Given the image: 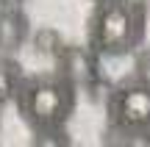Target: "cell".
<instances>
[{
    "label": "cell",
    "mask_w": 150,
    "mask_h": 147,
    "mask_svg": "<svg viewBox=\"0 0 150 147\" xmlns=\"http://www.w3.org/2000/svg\"><path fill=\"white\" fill-rule=\"evenodd\" d=\"M142 139H145V144L150 147V128H147V131H145V136H142Z\"/></svg>",
    "instance_id": "obj_13"
},
{
    "label": "cell",
    "mask_w": 150,
    "mask_h": 147,
    "mask_svg": "<svg viewBox=\"0 0 150 147\" xmlns=\"http://www.w3.org/2000/svg\"><path fill=\"white\" fill-rule=\"evenodd\" d=\"M64 44L67 42L61 39V33L53 31V28H39V31L33 33V47L42 56H47V58H56V53H59Z\"/></svg>",
    "instance_id": "obj_9"
},
{
    "label": "cell",
    "mask_w": 150,
    "mask_h": 147,
    "mask_svg": "<svg viewBox=\"0 0 150 147\" xmlns=\"http://www.w3.org/2000/svg\"><path fill=\"white\" fill-rule=\"evenodd\" d=\"M22 78H25V72H22L20 61L11 53H0V108L17 97Z\"/></svg>",
    "instance_id": "obj_6"
},
{
    "label": "cell",
    "mask_w": 150,
    "mask_h": 147,
    "mask_svg": "<svg viewBox=\"0 0 150 147\" xmlns=\"http://www.w3.org/2000/svg\"><path fill=\"white\" fill-rule=\"evenodd\" d=\"M92 3H97V0H92Z\"/></svg>",
    "instance_id": "obj_14"
},
{
    "label": "cell",
    "mask_w": 150,
    "mask_h": 147,
    "mask_svg": "<svg viewBox=\"0 0 150 147\" xmlns=\"http://www.w3.org/2000/svg\"><path fill=\"white\" fill-rule=\"evenodd\" d=\"M136 139H142L136 131L120 125V122H111V120H108V125L103 128V133H100L103 147H134Z\"/></svg>",
    "instance_id": "obj_7"
},
{
    "label": "cell",
    "mask_w": 150,
    "mask_h": 147,
    "mask_svg": "<svg viewBox=\"0 0 150 147\" xmlns=\"http://www.w3.org/2000/svg\"><path fill=\"white\" fill-rule=\"evenodd\" d=\"M134 78L139 83L150 86V47L136 50V58H134Z\"/></svg>",
    "instance_id": "obj_10"
},
{
    "label": "cell",
    "mask_w": 150,
    "mask_h": 147,
    "mask_svg": "<svg viewBox=\"0 0 150 147\" xmlns=\"http://www.w3.org/2000/svg\"><path fill=\"white\" fill-rule=\"evenodd\" d=\"M75 97H78V86L59 70H53L39 72V75H25L14 103L20 117L28 122V128L39 131V128L64 125L75 111Z\"/></svg>",
    "instance_id": "obj_1"
},
{
    "label": "cell",
    "mask_w": 150,
    "mask_h": 147,
    "mask_svg": "<svg viewBox=\"0 0 150 147\" xmlns=\"http://www.w3.org/2000/svg\"><path fill=\"white\" fill-rule=\"evenodd\" d=\"M56 70L78 86V92H86L95 81H100V53L89 44H64L56 53Z\"/></svg>",
    "instance_id": "obj_4"
},
{
    "label": "cell",
    "mask_w": 150,
    "mask_h": 147,
    "mask_svg": "<svg viewBox=\"0 0 150 147\" xmlns=\"http://www.w3.org/2000/svg\"><path fill=\"white\" fill-rule=\"evenodd\" d=\"M28 147H72V142L67 136L64 125H59V128H39V131H33Z\"/></svg>",
    "instance_id": "obj_8"
},
{
    "label": "cell",
    "mask_w": 150,
    "mask_h": 147,
    "mask_svg": "<svg viewBox=\"0 0 150 147\" xmlns=\"http://www.w3.org/2000/svg\"><path fill=\"white\" fill-rule=\"evenodd\" d=\"M0 3H3V6H20L22 0H0Z\"/></svg>",
    "instance_id": "obj_11"
},
{
    "label": "cell",
    "mask_w": 150,
    "mask_h": 147,
    "mask_svg": "<svg viewBox=\"0 0 150 147\" xmlns=\"http://www.w3.org/2000/svg\"><path fill=\"white\" fill-rule=\"evenodd\" d=\"M106 108L111 122H120L145 136V131L150 128V86L139 83L136 78H131L128 83H117Z\"/></svg>",
    "instance_id": "obj_3"
},
{
    "label": "cell",
    "mask_w": 150,
    "mask_h": 147,
    "mask_svg": "<svg viewBox=\"0 0 150 147\" xmlns=\"http://www.w3.org/2000/svg\"><path fill=\"white\" fill-rule=\"evenodd\" d=\"M147 11L139 0H97L86 25V44L100 56H122L139 47Z\"/></svg>",
    "instance_id": "obj_2"
},
{
    "label": "cell",
    "mask_w": 150,
    "mask_h": 147,
    "mask_svg": "<svg viewBox=\"0 0 150 147\" xmlns=\"http://www.w3.org/2000/svg\"><path fill=\"white\" fill-rule=\"evenodd\" d=\"M31 36V22L20 6H3L0 8V53L14 56Z\"/></svg>",
    "instance_id": "obj_5"
},
{
    "label": "cell",
    "mask_w": 150,
    "mask_h": 147,
    "mask_svg": "<svg viewBox=\"0 0 150 147\" xmlns=\"http://www.w3.org/2000/svg\"><path fill=\"white\" fill-rule=\"evenodd\" d=\"M139 6H142V8H145L147 14H150V0H139Z\"/></svg>",
    "instance_id": "obj_12"
}]
</instances>
